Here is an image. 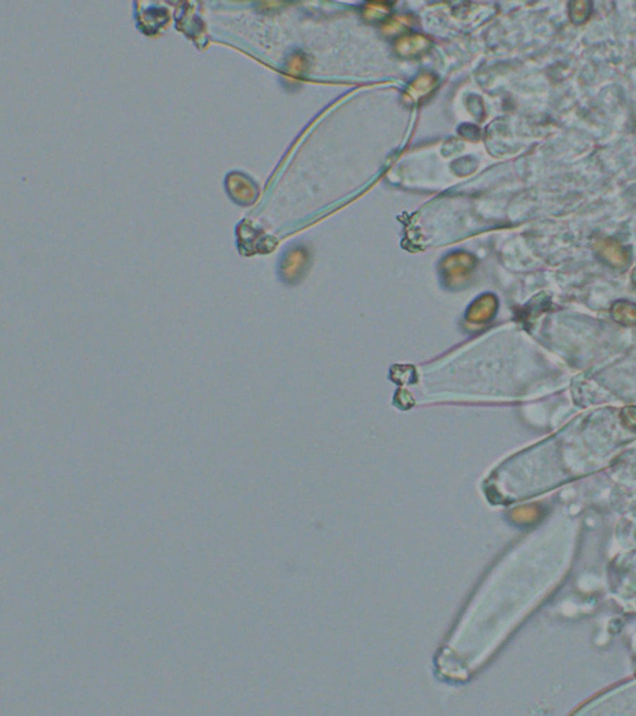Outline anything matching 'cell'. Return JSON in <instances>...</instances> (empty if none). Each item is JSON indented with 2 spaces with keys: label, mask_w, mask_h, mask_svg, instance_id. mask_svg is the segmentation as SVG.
Masks as SVG:
<instances>
[{
  "label": "cell",
  "mask_w": 636,
  "mask_h": 716,
  "mask_svg": "<svg viewBox=\"0 0 636 716\" xmlns=\"http://www.w3.org/2000/svg\"><path fill=\"white\" fill-rule=\"evenodd\" d=\"M631 282H632V284H634L636 287V268L634 270H632V272H631Z\"/></svg>",
  "instance_id": "5"
},
{
  "label": "cell",
  "mask_w": 636,
  "mask_h": 716,
  "mask_svg": "<svg viewBox=\"0 0 636 716\" xmlns=\"http://www.w3.org/2000/svg\"><path fill=\"white\" fill-rule=\"evenodd\" d=\"M610 316L616 324L624 327H635L636 303L628 300H618L610 308Z\"/></svg>",
  "instance_id": "2"
},
{
  "label": "cell",
  "mask_w": 636,
  "mask_h": 716,
  "mask_svg": "<svg viewBox=\"0 0 636 716\" xmlns=\"http://www.w3.org/2000/svg\"><path fill=\"white\" fill-rule=\"evenodd\" d=\"M621 420L631 429H636V406H628L621 409Z\"/></svg>",
  "instance_id": "4"
},
{
  "label": "cell",
  "mask_w": 636,
  "mask_h": 716,
  "mask_svg": "<svg viewBox=\"0 0 636 716\" xmlns=\"http://www.w3.org/2000/svg\"><path fill=\"white\" fill-rule=\"evenodd\" d=\"M593 248L600 260L614 270H625L630 265L629 250L615 239L598 237L593 240Z\"/></svg>",
  "instance_id": "1"
},
{
  "label": "cell",
  "mask_w": 636,
  "mask_h": 716,
  "mask_svg": "<svg viewBox=\"0 0 636 716\" xmlns=\"http://www.w3.org/2000/svg\"><path fill=\"white\" fill-rule=\"evenodd\" d=\"M593 13V4L587 0H573L568 4V15L574 25H583Z\"/></svg>",
  "instance_id": "3"
}]
</instances>
